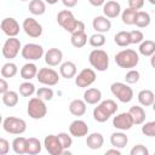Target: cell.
<instances>
[{
	"instance_id": "cell-25",
	"label": "cell",
	"mask_w": 155,
	"mask_h": 155,
	"mask_svg": "<svg viewBox=\"0 0 155 155\" xmlns=\"http://www.w3.org/2000/svg\"><path fill=\"white\" fill-rule=\"evenodd\" d=\"M69 111L74 116H82L86 113V103L84 99H73L69 103Z\"/></svg>"
},
{
	"instance_id": "cell-28",
	"label": "cell",
	"mask_w": 155,
	"mask_h": 155,
	"mask_svg": "<svg viewBox=\"0 0 155 155\" xmlns=\"http://www.w3.org/2000/svg\"><path fill=\"white\" fill-rule=\"evenodd\" d=\"M41 143L38 138L35 137H30V138H27V150H25V154H29V155H36L41 151Z\"/></svg>"
},
{
	"instance_id": "cell-54",
	"label": "cell",
	"mask_w": 155,
	"mask_h": 155,
	"mask_svg": "<svg viewBox=\"0 0 155 155\" xmlns=\"http://www.w3.org/2000/svg\"><path fill=\"white\" fill-rule=\"evenodd\" d=\"M0 124H2V115L0 114Z\"/></svg>"
},
{
	"instance_id": "cell-2",
	"label": "cell",
	"mask_w": 155,
	"mask_h": 155,
	"mask_svg": "<svg viewBox=\"0 0 155 155\" xmlns=\"http://www.w3.org/2000/svg\"><path fill=\"white\" fill-rule=\"evenodd\" d=\"M117 108L119 107L115 101L105 99L93 109V119L97 122H105L109 120L111 115H114L117 111Z\"/></svg>"
},
{
	"instance_id": "cell-31",
	"label": "cell",
	"mask_w": 155,
	"mask_h": 155,
	"mask_svg": "<svg viewBox=\"0 0 155 155\" xmlns=\"http://www.w3.org/2000/svg\"><path fill=\"white\" fill-rule=\"evenodd\" d=\"M0 73H1V76L4 79H11V78H13L18 73V68H17V65L15 63H12V62L8 61L7 63H5L1 67Z\"/></svg>"
},
{
	"instance_id": "cell-30",
	"label": "cell",
	"mask_w": 155,
	"mask_h": 155,
	"mask_svg": "<svg viewBox=\"0 0 155 155\" xmlns=\"http://www.w3.org/2000/svg\"><path fill=\"white\" fill-rule=\"evenodd\" d=\"M29 12L35 16H41L46 11V4L42 0H31L29 2Z\"/></svg>"
},
{
	"instance_id": "cell-17",
	"label": "cell",
	"mask_w": 155,
	"mask_h": 155,
	"mask_svg": "<svg viewBox=\"0 0 155 155\" xmlns=\"http://www.w3.org/2000/svg\"><path fill=\"white\" fill-rule=\"evenodd\" d=\"M62 59H63V52L59 48L52 47L48 48L45 53V63L50 67L59 65L62 63Z\"/></svg>"
},
{
	"instance_id": "cell-38",
	"label": "cell",
	"mask_w": 155,
	"mask_h": 155,
	"mask_svg": "<svg viewBox=\"0 0 155 155\" xmlns=\"http://www.w3.org/2000/svg\"><path fill=\"white\" fill-rule=\"evenodd\" d=\"M34 92H35V86L29 80H27L19 85V93L23 97H30V96H33Z\"/></svg>"
},
{
	"instance_id": "cell-51",
	"label": "cell",
	"mask_w": 155,
	"mask_h": 155,
	"mask_svg": "<svg viewBox=\"0 0 155 155\" xmlns=\"http://www.w3.org/2000/svg\"><path fill=\"white\" fill-rule=\"evenodd\" d=\"M105 154L108 155V154H115V155H121V153H120V150L117 149V148H114V149H109V150H107L105 151Z\"/></svg>"
},
{
	"instance_id": "cell-21",
	"label": "cell",
	"mask_w": 155,
	"mask_h": 155,
	"mask_svg": "<svg viewBox=\"0 0 155 155\" xmlns=\"http://www.w3.org/2000/svg\"><path fill=\"white\" fill-rule=\"evenodd\" d=\"M59 74L64 79L74 78L76 75V65H75V63L70 62V61L61 63V65H59Z\"/></svg>"
},
{
	"instance_id": "cell-14",
	"label": "cell",
	"mask_w": 155,
	"mask_h": 155,
	"mask_svg": "<svg viewBox=\"0 0 155 155\" xmlns=\"http://www.w3.org/2000/svg\"><path fill=\"white\" fill-rule=\"evenodd\" d=\"M113 126L120 131H127L133 126V120L132 116L130 115L128 111L120 113L113 119Z\"/></svg>"
},
{
	"instance_id": "cell-24",
	"label": "cell",
	"mask_w": 155,
	"mask_h": 155,
	"mask_svg": "<svg viewBox=\"0 0 155 155\" xmlns=\"http://www.w3.org/2000/svg\"><path fill=\"white\" fill-rule=\"evenodd\" d=\"M138 102L140 105L143 107H150L154 104V101H155V96H154V92L151 90H140L138 92Z\"/></svg>"
},
{
	"instance_id": "cell-5",
	"label": "cell",
	"mask_w": 155,
	"mask_h": 155,
	"mask_svg": "<svg viewBox=\"0 0 155 155\" xmlns=\"http://www.w3.org/2000/svg\"><path fill=\"white\" fill-rule=\"evenodd\" d=\"M27 113H28L29 117H31L34 120H40V119L45 117L47 114V107H46L45 101L40 99L39 97L30 98L28 102Z\"/></svg>"
},
{
	"instance_id": "cell-35",
	"label": "cell",
	"mask_w": 155,
	"mask_h": 155,
	"mask_svg": "<svg viewBox=\"0 0 155 155\" xmlns=\"http://www.w3.org/2000/svg\"><path fill=\"white\" fill-rule=\"evenodd\" d=\"M114 41L117 46L120 47H126L128 45H131V39H130V31H125V30H121L119 33L115 34L114 36Z\"/></svg>"
},
{
	"instance_id": "cell-19",
	"label": "cell",
	"mask_w": 155,
	"mask_h": 155,
	"mask_svg": "<svg viewBox=\"0 0 155 155\" xmlns=\"http://www.w3.org/2000/svg\"><path fill=\"white\" fill-rule=\"evenodd\" d=\"M121 12V6L115 0H109L103 4V13L107 18H116Z\"/></svg>"
},
{
	"instance_id": "cell-12",
	"label": "cell",
	"mask_w": 155,
	"mask_h": 155,
	"mask_svg": "<svg viewBox=\"0 0 155 155\" xmlns=\"http://www.w3.org/2000/svg\"><path fill=\"white\" fill-rule=\"evenodd\" d=\"M22 28H23L24 33L30 38H39L42 34V25L36 19H34L33 17L25 18L23 21Z\"/></svg>"
},
{
	"instance_id": "cell-23",
	"label": "cell",
	"mask_w": 155,
	"mask_h": 155,
	"mask_svg": "<svg viewBox=\"0 0 155 155\" xmlns=\"http://www.w3.org/2000/svg\"><path fill=\"white\" fill-rule=\"evenodd\" d=\"M130 115L132 116L133 125H142L145 121V110L140 105H132L128 110Z\"/></svg>"
},
{
	"instance_id": "cell-50",
	"label": "cell",
	"mask_w": 155,
	"mask_h": 155,
	"mask_svg": "<svg viewBox=\"0 0 155 155\" xmlns=\"http://www.w3.org/2000/svg\"><path fill=\"white\" fill-rule=\"evenodd\" d=\"M92 6H96V7H98V6H103V4L105 2V0H87Z\"/></svg>"
},
{
	"instance_id": "cell-13",
	"label": "cell",
	"mask_w": 155,
	"mask_h": 155,
	"mask_svg": "<svg viewBox=\"0 0 155 155\" xmlns=\"http://www.w3.org/2000/svg\"><path fill=\"white\" fill-rule=\"evenodd\" d=\"M44 147L51 155H62L63 154V147L59 143V139L57 134H48L44 139Z\"/></svg>"
},
{
	"instance_id": "cell-4",
	"label": "cell",
	"mask_w": 155,
	"mask_h": 155,
	"mask_svg": "<svg viewBox=\"0 0 155 155\" xmlns=\"http://www.w3.org/2000/svg\"><path fill=\"white\" fill-rule=\"evenodd\" d=\"M90 64L98 71H105L109 67V56L104 50L94 48L88 54Z\"/></svg>"
},
{
	"instance_id": "cell-10",
	"label": "cell",
	"mask_w": 155,
	"mask_h": 155,
	"mask_svg": "<svg viewBox=\"0 0 155 155\" xmlns=\"http://www.w3.org/2000/svg\"><path fill=\"white\" fill-rule=\"evenodd\" d=\"M21 41L19 39H17L16 36H8V39L5 41L4 46H2V56L11 61L13 58H16V56L21 51Z\"/></svg>"
},
{
	"instance_id": "cell-49",
	"label": "cell",
	"mask_w": 155,
	"mask_h": 155,
	"mask_svg": "<svg viewBox=\"0 0 155 155\" xmlns=\"http://www.w3.org/2000/svg\"><path fill=\"white\" fill-rule=\"evenodd\" d=\"M78 1H79V0H62L63 5H64L65 7H68V8H71V7L76 6V5H78Z\"/></svg>"
},
{
	"instance_id": "cell-32",
	"label": "cell",
	"mask_w": 155,
	"mask_h": 155,
	"mask_svg": "<svg viewBox=\"0 0 155 155\" xmlns=\"http://www.w3.org/2000/svg\"><path fill=\"white\" fill-rule=\"evenodd\" d=\"M70 42L74 47L80 48L84 47L87 42V35L85 31H78V33H73L71 38H70Z\"/></svg>"
},
{
	"instance_id": "cell-18",
	"label": "cell",
	"mask_w": 155,
	"mask_h": 155,
	"mask_svg": "<svg viewBox=\"0 0 155 155\" xmlns=\"http://www.w3.org/2000/svg\"><path fill=\"white\" fill-rule=\"evenodd\" d=\"M92 27L97 33H108L111 29V22L105 16H97L92 21Z\"/></svg>"
},
{
	"instance_id": "cell-45",
	"label": "cell",
	"mask_w": 155,
	"mask_h": 155,
	"mask_svg": "<svg viewBox=\"0 0 155 155\" xmlns=\"http://www.w3.org/2000/svg\"><path fill=\"white\" fill-rule=\"evenodd\" d=\"M130 154H131V155H149V150H148V148H147L145 145H143V144H137V145H134V147L131 149Z\"/></svg>"
},
{
	"instance_id": "cell-41",
	"label": "cell",
	"mask_w": 155,
	"mask_h": 155,
	"mask_svg": "<svg viewBox=\"0 0 155 155\" xmlns=\"http://www.w3.org/2000/svg\"><path fill=\"white\" fill-rule=\"evenodd\" d=\"M57 137H58L59 143H61V145L63 147L64 150H67V149H69V148L71 147V144H73V138H71L70 133L68 134L67 132H59V133L57 134Z\"/></svg>"
},
{
	"instance_id": "cell-15",
	"label": "cell",
	"mask_w": 155,
	"mask_h": 155,
	"mask_svg": "<svg viewBox=\"0 0 155 155\" xmlns=\"http://www.w3.org/2000/svg\"><path fill=\"white\" fill-rule=\"evenodd\" d=\"M0 29L7 35V36H17L19 33V23L12 18V17H6L1 21L0 23Z\"/></svg>"
},
{
	"instance_id": "cell-20",
	"label": "cell",
	"mask_w": 155,
	"mask_h": 155,
	"mask_svg": "<svg viewBox=\"0 0 155 155\" xmlns=\"http://www.w3.org/2000/svg\"><path fill=\"white\" fill-rule=\"evenodd\" d=\"M86 144L90 149L92 150H97V149H101L104 144V137L102 136V133L99 132H93L91 134L87 136L86 138Z\"/></svg>"
},
{
	"instance_id": "cell-36",
	"label": "cell",
	"mask_w": 155,
	"mask_h": 155,
	"mask_svg": "<svg viewBox=\"0 0 155 155\" xmlns=\"http://www.w3.org/2000/svg\"><path fill=\"white\" fill-rule=\"evenodd\" d=\"M12 149L16 154H25V150H27V138L24 137H16L13 140H12Z\"/></svg>"
},
{
	"instance_id": "cell-46",
	"label": "cell",
	"mask_w": 155,
	"mask_h": 155,
	"mask_svg": "<svg viewBox=\"0 0 155 155\" xmlns=\"http://www.w3.org/2000/svg\"><path fill=\"white\" fill-rule=\"evenodd\" d=\"M10 151V143L5 138H0V155H6Z\"/></svg>"
},
{
	"instance_id": "cell-52",
	"label": "cell",
	"mask_w": 155,
	"mask_h": 155,
	"mask_svg": "<svg viewBox=\"0 0 155 155\" xmlns=\"http://www.w3.org/2000/svg\"><path fill=\"white\" fill-rule=\"evenodd\" d=\"M45 2H47L48 5H54L58 2V0H45Z\"/></svg>"
},
{
	"instance_id": "cell-6",
	"label": "cell",
	"mask_w": 155,
	"mask_h": 155,
	"mask_svg": "<svg viewBox=\"0 0 155 155\" xmlns=\"http://www.w3.org/2000/svg\"><path fill=\"white\" fill-rule=\"evenodd\" d=\"M110 91L121 103H130L133 99V90L125 82H113L110 86Z\"/></svg>"
},
{
	"instance_id": "cell-40",
	"label": "cell",
	"mask_w": 155,
	"mask_h": 155,
	"mask_svg": "<svg viewBox=\"0 0 155 155\" xmlns=\"http://www.w3.org/2000/svg\"><path fill=\"white\" fill-rule=\"evenodd\" d=\"M53 90L51 87H40L36 91V97H39L42 101H51L53 98Z\"/></svg>"
},
{
	"instance_id": "cell-8",
	"label": "cell",
	"mask_w": 155,
	"mask_h": 155,
	"mask_svg": "<svg viewBox=\"0 0 155 155\" xmlns=\"http://www.w3.org/2000/svg\"><path fill=\"white\" fill-rule=\"evenodd\" d=\"M35 78L38 79V81L40 84L46 85V86H54L59 81L58 73L52 68H41V69H39Z\"/></svg>"
},
{
	"instance_id": "cell-1",
	"label": "cell",
	"mask_w": 155,
	"mask_h": 155,
	"mask_svg": "<svg viewBox=\"0 0 155 155\" xmlns=\"http://www.w3.org/2000/svg\"><path fill=\"white\" fill-rule=\"evenodd\" d=\"M57 22L58 24L68 33H78V31H85V23L76 19L70 10H62L57 15Z\"/></svg>"
},
{
	"instance_id": "cell-42",
	"label": "cell",
	"mask_w": 155,
	"mask_h": 155,
	"mask_svg": "<svg viewBox=\"0 0 155 155\" xmlns=\"http://www.w3.org/2000/svg\"><path fill=\"white\" fill-rule=\"evenodd\" d=\"M139 78H140L139 71L136 70V69H131V70H128V71L126 73V75H125V81H126V84H128V85H133V84H137V82L139 81Z\"/></svg>"
},
{
	"instance_id": "cell-37",
	"label": "cell",
	"mask_w": 155,
	"mask_h": 155,
	"mask_svg": "<svg viewBox=\"0 0 155 155\" xmlns=\"http://www.w3.org/2000/svg\"><path fill=\"white\" fill-rule=\"evenodd\" d=\"M136 15H137V10H133V8H130V7L124 10L122 13H121V19H122L124 24H127V25L134 24Z\"/></svg>"
},
{
	"instance_id": "cell-26",
	"label": "cell",
	"mask_w": 155,
	"mask_h": 155,
	"mask_svg": "<svg viewBox=\"0 0 155 155\" xmlns=\"http://www.w3.org/2000/svg\"><path fill=\"white\" fill-rule=\"evenodd\" d=\"M110 143L114 148H117V149H122L127 145L128 143V137L121 131V132H114L111 133L110 136Z\"/></svg>"
},
{
	"instance_id": "cell-16",
	"label": "cell",
	"mask_w": 155,
	"mask_h": 155,
	"mask_svg": "<svg viewBox=\"0 0 155 155\" xmlns=\"http://www.w3.org/2000/svg\"><path fill=\"white\" fill-rule=\"evenodd\" d=\"M69 133L73 137L81 138L88 134V126L84 120H74L69 125Z\"/></svg>"
},
{
	"instance_id": "cell-27",
	"label": "cell",
	"mask_w": 155,
	"mask_h": 155,
	"mask_svg": "<svg viewBox=\"0 0 155 155\" xmlns=\"http://www.w3.org/2000/svg\"><path fill=\"white\" fill-rule=\"evenodd\" d=\"M38 73V67L34 63H25L22 68H21V78L24 80H31L36 76Z\"/></svg>"
},
{
	"instance_id": "cell-48",
	"label": "cell",
	"mask_w": 155,
	"mask_h": 155,
	"mask_svg": "<svg viewBox=\"0 0 155 155\" xmlns=\"http://www.w3.org/2000/svg\"><path fill=\"white\" fill-rule=\"evenodd\" d=\"M6 91H8V84L4 78H0V94H4Z\"/></svg>"
},
{
	"instance_id": "cell-9",
	"label": "cell",
	"mask_w": 155,
	"mask_h": 155,
	"mask_svg": "<svg viewBox=\"0 0 155 155\" xmlns=\"http://www.w3.org/2000/svg\"><path fill=\"white\" fill-rule=\"evenodd\" d=\"M21 54L27 61H38L44 56V47L39 44L29 42L21 48Z\"/></svg>"
},
{
	"instance_id": "cell-44",
	"label": "cell",
	"mask_w": 155,
	"mask_h": 155,
	"mask_svg": "<svg viewBox=\"0 0 155 155\" xmlns=\"http://www.w3.org/2000/svg\"><path fill=\"white\" fill-rule=\"evenodd\" d=\"M130 39H131V44H140L144 40V35L140 30L134 29L130 31Z\"/></svg>"
},
{
	"instance_id": "cell-43",
	"label": "cell",
	"mask_w": 155,
	"mask_h": 155,
	"mask_svg": "<svg viewBox=\"0 0 155 155\" xmlns=\"http://www.w3.org/2000/svg\"><path fill=\"white\" fill-rule=\"evenodd\" d=\"M142 133L148 136V137H155V121H149V122H143L142 124Z\"/></svg>"
},
{
	"instance_id": "cell-22",
	"label": "cell",
	"mask_w": 155,
	"mask_h": 155,
	"mask_svg": "<svg viewBox=\"0 0 155 155\" xmlns=\"http://www.w3.org/2000/svg\"><path fill=\"white\" fill-rule=\"evenodd\" d=\"M102 99V92L98 88L91 87L84 92V101L86 104H97Z\"/></svg>"
},
{
	"instance_id": "cell-7",
	"label": "cell",
	"mask_w": 155,
	"mask_h": 155,
	"mask_svg": "<svg viewBox=\"0 0 155 155\" xmlns=\"http://www.w3.org/2000/svg\"><path fill=\"white\" fill-rule=\"evenodd\" d=\"M2 128L5 132L11 134H22L27 130V122L23 119L8 116L2 121Z\"/></svg>"
},
{
	"instance_id": "cell-39",
	"label": "cell",
	"mask_w": 155,
	"mask_h": 155,
	"mask_svg": "<svg viewBox=\"0 0 155 155\" xmlns=\"http://www.w3.org/2000/svg\"><path fill=\"white\" fill-rule=\"evenodd\" d=\"M88 44H90L92 47H96V48L102 47V46L105 44V36H104V34H102V33H96V34L91 35L90 39H88Z\"/></svg>"
},
{
	"instance_id": "cell-33",
	"label": "cell",
	"mask_w": 155,
	"mask_h": 155,
	"mask_svg": "<svg viewBox=\"0 0 155 155\" xmlns=\"http://www.w3.org/2000/svg\"><path fill=\"white\" fill-rule=\"evenodd\" d=\"M18 101H19V97H18V93L16 91H10L8 90L2 94V103L8 108L17 105Z\"/></svg>"
},
{
	"instance_id": "cell-34",
	"label": "cell",
	"mask_w": 155,
	"mask_h": 155,
	"mask_svg": "<svg viewBox=\"0 0 155 155\" xmlns=\"http://www.w3.org/2000/svg\"><path fill=\"white\" fill-rule=\"evenodd\" d=\"M150 15L145 11H137V15H136V19H134V24L138 27V28H145L150 24Z\"/></svg>"
},
{
	"instance_id": "cell-53",
	"label": "cell",
	"mask_w": 155,
	"mask_h": 155,
	"mask_svg": "<svg viewBox=\"0 0 155 155\" xmlns=\"http://www.w3.org/2000/svg\"><path fill=\"white\" fill-rule=\"evenodd\" d=\"M149 2H150L151 5H154V4H155V0H149Z\"/></svg>"
},
{
	"instance_id": "cell-55",
	"label": "cell",
	"mask_w": 155,
	"mask_h": 155,
	"mask_svg": "<svg viewBox=\"0 0 155 155\" xmlns=\"http://www.w3.org/2000/svg\"><path fill=\"white\" fill-rule=\"evenodd\" d=\"M21 1H27V0H21Z\"/></svg>"
},
{
	"instance_id": "cell-3",
	"label": "cell",
	"mask_w": 155,
	"mask_h": 155,
	"mask_svg": "<svg viewBox=\"0 0 155 155\" xmlns=\"http://www.w3.org/2000/svg\"><path fill=\"white\" fill-rule=\"evenodd\" d=\"M139 62L138 53L132 48H126L115 54V63L124 69H131L134 68Z\"/></svg>"
},
{
	"instance_id": "cell-47",
	"label": "cell",
	"mask_w": 155,
	"mask_h": 155,
	"mask_svg": "<svg viewBox=\"0 0 155 155\" xmlns=\"http://www.w3.org/2000/svg\"><path fill=\"white\" fill-rule=\"evenodd\" d=\"M145 0H128V7L139 11L143 6H144Z\"/></svg>"
},
{
	"instance_id": "cell-11",
	"label": "cell",
	"mask_w": 155,
	"mask_h": 155,
	"mask_svg": "<svg viewBox=\"0 0 155 155\" xmlns=\"http://www.w3.org/2000/svg\"><path fill=\"white\" fill-rule=\"evenodd\" d=\"M74 78H75V85L78 87L86 88L96 81V73L91 68H85Z\"/></svg>"
},
{
	"instance_id": "cell-29",
	"label": "cell",
	"mask_w": 155,
	"mask_h": 155,
	"mask_svg": "<svg viewBox=\"0 0 155 155\" xmlns=\"http://www.w3.org/2000/svg\"><path fill=\"white\" fill-rule=\"evenodd\" d=\"M139 53L144 57H151L155 53V42L153 40H143L139 44Z\"/></svg>"
}]
</instances>
